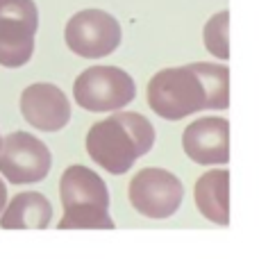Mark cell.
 <instances>
[{
    "label": "cell",
    "instance_id": "6da1fadb",
    "mask_svg": "<svg viewBox=\"0 0 259 259\" xmlns=\"http://www.w3.org/2000/svg\"><path fill=\"white\" fill-rule=\"evenodd\" d=\"M146 96L150 109L166 121H180L205 109H228L230 68L211 62L164 68L150 77Z\"/></svg>",
    "mask_w": 259,
    "mask_h": 259
},
{
    "label": "cell",
    "instance_id": "7a4b0ae2",
    "mask_svg": "<svg viewBox=\"0 0 259 259\" xmlns=\"http://www.w3.org/2000/svg\"><path fill=\"white\" fill-rule=\"evenodd\" d=\"M155 143V127L137 112L112 114L94 123L87 134L89 157L112 175H123L139 157L148 155Z\"/></svg>",
    "mask_w": 259,
    "mask_h": 259
},
{
    "label": "cell",
    "instance_id": "3957f363",
    "mask_svg": "<svg viewBox=\"0 0 259 259\" xmlns=\"http://www.w3.org/2000/svg\"><path fill=\"white\" fill-rule=\"evenodd\" d=\"M64 216L59 230H114L109 216V191L96 170L87 166H68L59 182Z\"/></svg>",
    "mask_w": 259,
    "mask_h": 259
},
{
    "label": "cell",
    "instance_id": "277c9868",
    "mask_svg": "<svg viewBox=\"0 0 259 259\" xmlns=\"http://www.w3.org/2000/svg\"><path fill=\"white\" fill-rule=\"evenodd\" d=\"M137 96L132 75L116 66H91L73 82V98L87 112H114L130 105Z\"/></svg>",
    "mask_w": 259,
    "mask_h": 259
},
{
    "label": "cell",
    "instance_id": "5b68a950",
    "mask_svg": "<svg viewBox=\"0 0 259 259\" xmlns=\"http://www.w3.org/2000/svg\"><path fill=\"white\" fill-rule=\"evenodd\" d=\"M39 12L34 0H0V66H25L34 53Z\"/></svg>",
    "mask_w": 259,
    "mask_h": 259
},
{
    "label": "cell",
    "instance_id": "8992f818",
    "mask_svg": "<svg viewBox=\"0 0 259 259\" xmlns=\"http://www.w3.org/2000/svg\"><path fill=\"white\" fill-rule=\"evenodd\" d=\"M64 39L77 57L100 59L121 46V25L103 9H82L66 23Z\"/></svg>",
    "mask_w": 259,
    "mask_h": 259
},
{
    "label": "cell",
    "instance_id": "52a82bcc",
    "mask_svg": "<svg viewBox=\"0 0 259 259\" xmlns=\"http://www.w3.org/2000/svg\"><path fill=\"white\" fill-rule=\"evenodd\" d=\"M130 205L148 219H168L180 209L184 187L164 168H141L127 187Z\"/></svg>",
    "mask_w": 259,
    "mask_h": 259
},
{
    "label": "cell",
    "instance_id": "ba28073f",
    "mask_svg": "<svg viewBox=\"0 0 259 259\" xmlns=\"http://www.w3.org/2000/svg\"><path fill=\"white\" fill-rule=\"evenodd\" d=\"M53 157L41 139L30 132H12L0 141V173L9 184H34L48 175Z\"/></svg>",
    "mask_w": 259,
    "mask_h": 259
},
{
    "label": "cell",
    "instance_id": "9c48e42d",
    "mask_svg": "<svg viewBox=\"0 0 259 259\" xmlns=\"http://www.w3.org/2000/svg\"><path fill=\"white\" fill-rule=\"evenodd\" d=\"M18 105L23 118L41 132H59L71 121V103L64 91L50 82H36L23 89Z\"/></svg>",
    "mask_w": 259,
    "mask_h": 259
},
{
    "label": "cell",
    "instance_id": "30bf717a",
    "mask_svg": "<svg viewBox=\"0 0 259 259\" xmlns=\"http://www.w3.org/2000/svg\"><path fill=\"white\" fill-rule=\"evenodd\" d=\"M182 148L189 159L202 166L230 161V123L228 118H198L182 132Z\"/></svg>",
    "mask_w": 259,
    "mask_h": 259
},
{
    "label": "cell",
    "instance_id": "8fae6325",
    "mask_svg": "<svg viewBox=\"0 0 259 259\" xmlns=\"http://www.w3.org/2000/svg\"><path fill=\"white\" fill-rule=\"evenodd\" d=\"M198 211L216 225H230V173L225 168L207 170L193 189Z\"/></svg>",
    "mask_w": 259,
    "mask_h": 259
},
{
    "label": "cell",
    "instance_id": "7c38bea8",
    "mask_svg": "<svg viewBox=\"0 0 259 259\" xmlns=\"http://www.w3.org/2000/svg\"><path fill=\"white\" fill-rule=\"evenodd\" d=\"M0 214L3 230H46L53 221V205L39 191H23Z\"/></svg>",
    "mask_w": 259,
    "mask_h": 259
},
{
    "label": "cell",
    "instance_id": "4fadbf2b",
    "mask_svg": "<svg viewBox=\"0 0 259 259\" xmlns=\"http://www.w3.org/2000/svg\"><path fill=\"white\" fill-rule=\"evenodd\" d=\"M230 12L223 9V12L214 14V16L207 21L205 30H202V44L205 48L214 55L216 59H228L230 57Z\"/></svg>",
    "mask_w": 259,
    "mask_h": 259
},
{
    "label": "cell",
    "instance_id": "5bb4252c",
    "mask_svg": "<svg viewBox=\"0 0 259 259\" xmlns=\"http://www.w3.org/2000/svg\"><path fill=\"white\" fill-rule=\"evenodd\" d=\"M5 205H7V187H5V182L0 180V211L5 209Z\"/></svg>",
    "mask_w": 259,
    "mask_h": 259
},
{
    "label": "cell",
    "instance_id": "9a60e30c",
    "mask_svg": "<svg viewBox=\"0 0 259 259\" xmlns=\"http://www.w3.org/2000/svg\"><path fill=\"white\" fill-rule=\"evenodd\" d=\"M0 141H3V137H0Z\"/></svg>",
    "mask_w": 259,
    "mask_h": 259
}]
</instances>
